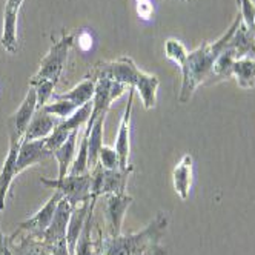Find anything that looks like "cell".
<instances>
[{"instance_id":"cell-31","label":"cell","mask_w":255,"mask_h":255,"mask_svg":"<svg viewBox=\"0 0 255 255\" xmlns=\"http://www.w3.org/2000/svg\"><path fill=\"white\" fill-rule=\"evenodd\" d=\"M91 46H93V37H91V34L89 32H82L79 35V48L82 51H88L91 49Z\"/></svg>"},{"instance_id":"cell-12","label":"cell","mask_w":255,"mask_h":255,"mask_svg":"<svg viewBox=\"0 0 255 255\" xmlns=\"http://www.w3.org/2000/svg\"><path fill=\"white\" fill-rule=\"evenodd\" d=\"M106 197V218L109 223V235L117 237L122 234V223L126 209L131 206L132 197L125 194H108Z\"/></svg>"},{"instance_id":"cell-3","label":"cell","mask_w":255,"mask_h":255,"mask_svg":"<svg viewBox=\"0 0 255 255\" xmlns=\"http://www.w3.org/2000/svg\"><path fill=\"white\" fill-rule=\"evenodd\" d=\"M168 228L166 214L158 212L154 220L137 234L102 235L99 231V255H141L160 246V240Z\"/></svg>"},{"instance_id":"cell-9","label":"cell","mask_w":255,"mask_h":255,"mask_svg":"<svg viewBox=\"0 0 255 255\" xmlns=\"http://www.w3.org/2000/svg\"><path fill=\"white\" fill-rule=\"evenodd\" d=\"M91 113H93V100L88 102L83 106H80L74 114L59 123V126L56 128V129H54L45 138L46 148L49 151H52V154H54V151H56L59 146H62V144L66 141V138L69 137V134L72 131H79L85 123H88Z\"/></svg>"},{"instance_id":"cell-5","label":"cell","mask_w":255,"mask_h":255,"mask_svg":"<svg viewBox=\"0 0 255 255\" xmlns=\"http://www.w3.org/2000/svg\"><path fill=\"white\" fill-rule=\"evenodd\" d=\"M134 171L132 166L128 169H106L100 163L91 169V197H100L108 194H125L126 183L131 172Z\"/></svg>"},{"instance_id":"cell-32","label":"cell","mask_w":255,"mask_h":255,"mask_svg":"<svg viewBox=\"0 0 255 255\" xmlns=\"http://www.w3.org/2000/svg\"><path fill=\"white\" fill-rule=\"evenodd\" d=\"M0 255H14L12 249L9 246L8 237H5L2 231H0Z\"/></svg>"},{"instance_id":"cell-11","label":"cell","mask_w":255,"mask_h":255,"mask_svg":"<svg viewBox=\"0 0 255 255\" xmlns=\"http://www.w3.org/2000/svg\"><path fill=\"white\" fill-rule=\"evenodd\" d=\"M129 97H128V105L125 108V114L122 117L117 138L114 143V149L119 154L120 158V169H128L129 165V152H131V116H132V102H134V94L135 88L129 86Z\"/></svg>"},{"instance_id":"cell-8","label":"cell","mask_w":255,"mask_h":255,"mask_svg":"<svg viewBox=\"0 0 255 255\" xmlns=\"http://www.w3.org/2000/svg\"><path fill=\"white\" fill-rule=\"evenodd\" d=\"M62 198H63L62 192L56 191L54 195L46 202V205L40 211H37V214H34V217L22 222L19 225V228H17L11 235L15 237V235H20V234H28V235L35 237V239L43 240L45 232L49 228V225L52 222V217H54V214H56L57 205Z\"/></svg>"},{"instance_id":"cell-18","label":"cell","mask_w":255,"mask_h":255,"mask_svg":"<svg viewBox=\"0 0 255 255\" xmlns=\"http://www.w3.org/2000/svg\"><path fill=\"white\" fill-rule=\"evenodd\" d=\"M23 141H9V149L8 155L3 161L2 171H0V211L5 209L6 205V194L9 191V186L12 183V178L15 174V163L17 157H19V151Z\"/></svg>"},{"instance_id":"cell-1","label":"cell","mask_w":255,"mask_h":255,"mask_svg":"<svg viewBox=\"0 0 255 255\" xmlns=\"http://www.w3.org/2000/svg\"><path fill=\"white\" fill-rule=\"evenodd\" d=\"M242 22H243L242 14H239L235 17V20L232 22L231 28L220 39L215 42H205L200 48L188 54V59L183 68H181L183 82H181V89L178 96L180 103H186L192 97L197 86L205 79H208L211 74H214V66H215L217 59L220 57V54L226 49V46L229 45L231 39L234 37L235 31L239 29Z\"/></svg>"},{"instance_id":"cell-2","label":"cell","mask_w":255,"mask_h":255,"mask_svg":"<svg viewBox=\"0 0 255 255\" xmlns=\"http://www.w3.org/2000/svg\"><path fill=\"white\" fill-rule=\"evenodd\" d=\"M86 77L93 79L96 82L102 77H108L111 80L125 83L128 86H132L135 88V91H138L144 108L146 109L155 108L157 89H158L160 80L157 76L143 72L131 57L123 56L111 62H99L93 66V69L89 71V74Z\"/></svg>"},{"instance_id":"cell-15","label":"cell","mask_w":255,"mask_h":255,"mask_svg":"<svg viewBox=\"0 0 255 255\" xmlns=\"http://www.w3.org/2000/svg\"><path fill=\"white\" fill-rule=\"evenodd\" d=\"M51 155H52V151L46 148L45 138L23 141L19 151V157H17V163H15V174H20L26 168L46 160Z\"/></svg>"},{"instance_id":"cell-14","label":"cell","mask_w":255,"mask_h":255,"mask_svg":"<svg viewBox=\"0 0 255 255\" xmlns=\"http://www.w3.org/2000/svg\"><path fill=\"white\" fill-rule=\"evenodd\" d=\"M97 202V197H91V200H86V202H82L80 205H77L74 209H72L71 218H69V225H68V231H66V245L68 249L71 252V255H74L76 252V246L79 242V237L85 228L86 218L89 215V211Z\"/></svg>"},{"instance_id":"cell-10","label":"cell","mask_w":255,"mask_h":255,"mask_svg":"<svg viewBox=\"0 0 255 255\" xmlns=\"http://www.w3.org/2000/svg\"><path fill=\"white\" fill-rule=\"evenodd\" d=\"M35 111H37V94H35V89L31 88L20 108L17 109V113L11 116L8 120L9 141H23L26 129Z\"/></svg>"},{"instance_id":"cell-22","label":"cell","mask_w":255,"mask_h":255,"mask_svg":"<svg viewBox=\"0 0 255 255\" xmlns=\"http://www.w3.org/2000/svg\"><path fill=\"white\" fill-rule=\"evenodd\" d=\"M232 74L240 88L251 89L255 86V57L251 54L237 57L232 63Z\"/></svg>"},{"instance_id":"cell-25","label":"cell","mask_w":255,"mask_h":255,"mask_svg":"<svg viewBox=\"0 0 255 255\" xmlns=\"http://www.w3.org/2000/svg\"><path fill=\"white\" fill-rule=\"evenodd\" d=\"M188 49L186 46L181 43L180 40H175V39H169L166 40L165 43V56L172 60L174 63H177L180 66V69L183 68L186 59H188Z\"/></svg>"},{"instance_id":"cell-7","label":"cell","mask_w":255,"mask_h":255,"mask_svg":"<svg viewBox=\"0 0 255 255\" xmlns=\"http://www.w3.org/2000/svg\"><path fill=\"white\" fill-rule=\"evenodd\" d=\"M128 89V85L111 80L108 77H102L96 82V93L93 97V113L86 123V129L91 131L96 123V120L100 116H106L108 109L111 108L113 102L117 100L125 91Z\"/></svg>"},{"instance_id":"cell-4","label":"cell","mask_w":255,"mask_h":255,"mask_svg":"<svg viewBox=\"0 0 255 255\" xmlns=\"http://www.w3.org/2000/svg\"><path fill=\"white\" fill-rule=\"evenodd\" d=\"M72 43H74V35L72 34H63L57 42H54L40 63V69L31 77L29 85L35 86L40 82H54L57 85Z\"/></svg>"},{"instance_id":"cell-33","label":"cell","mask_w":255,"mask_h":255,"mask_svg":"<svg viewBox=\"0 0 255 255\" xmlns=\"http://www.w3.org/2000/svg\"><path fill=\"white\" fill-rule=\"evenodd\" d=\"M52 255H71L68 245H66V240H62L57 245L52 246Z\"/></svg>"},{"instance_id":"cell-16","label":"cell","mask_w":255,"mask_h":255,"mask_svg":"<svg viewBox=\"0 0 255 255\" xmlns=\"http://www.w3.org/2000/svg\"><path fill=\"white\" fill-rule=\"evenodd\" d=\"M63 119L46 113L43 108H37V111L34 113L32 120H31L28 129H26L23 141H32V140L46 138L59 126V123Z\"/></svg>"},{"instance_id":"cell-26","label":"cell","mask_w":255,"mask_h":255,"mask_svg":"<svg viewBox=\"0 0 255 255\" xmlns=\"http://www.w3.org/2000/svg\"><path fill=\"white\" fill-rule=\"evenodd\" d=\"M43 109L46 113L52 114V116H57L60 119H68L69 116H72L76 111H77V106L71 102H66V100H52L51 103L45 105Z\"/></svg>"},{"instance_id":"cell-30","label":"cell","mask_w":255,"mask_h":255,"mask_svg":"<svg viewBox=\"0 0 255 255\" xmlns=\"http://www.w3.org/2000/svg\"><path fill=\"white\" fill-rule=\"evenodd\" d=\"M137 3V14L141 20H151L154 15V6L151 0H135Z\"/></svg>"},{"instance_id":"cell-21","label":"cell","mask_w":255,"mask_h":255,"mask_svg":"<svg viewBox=\"0 0 255 255\" xmlns=\"http://www.w3.org/2000/svg\"><path fill=\"white\" fill-rule=\"evenodd\" d=\"M94 93H96V80L85 77L77 86H74L71 91H68V93L52 94L51 100H66V102L74 103L77 108H80L93 100Z\"/></svg>"},{"instance_id":"cell-29","label":"cell","mask_w":255,"mask_h":255,"mask_svg":"<svg viewBox=\"0 0 255 255\" xmlns=\"http://www.w3.org/2000/svg\"><path fill=\"white\" fill-rule=\"evenodd\" d=\"M31 88H34L35 94H37V108H43L51 100V97L54 94V88H56V83L54 82H40V83H37L35 86H31Z\"/></svg>"},{"instance_id":"cell-6","label":"cell","mask_w":255,"mask_h":255,"mask_svg":"<svg viewBox=\"0 0 255 255\" xmlns=\"http://www.w3.org/2000/svg\"><path fill=\"white\" fill-rule=\"evenodd\" d=\"M40 181L43 185L62 192L72 208H76L86 200H91V172L83 175H66L63 178L42 177Z\"/></svg>"},{"instance_id":"cell-19","label":"cell","mask_w":255,"mask_h":255,"mask_svg":"<svg viewBox=\"0 0 255 255\" xmlns=\"http://www.w3.org/2000/svg\"><path fill=\"white\" fill-rule=\"evenodd\" d=\"M8 240L14 255H52V246L32 235H9Z\"/></svg>"},{"instance_id":"cell-20","label":"cell","mask_w":255,"mask_h":255,"mask_svg":"<svg viewBox=\"0 0 255 255\" xmlns=\"http://www.w3.org/2000/svg\"><path fill=\"white\" fill-rule=\"evenodd\" d=\"M192 168H194L192 155L185 154L172 171V185L177 195L181 200H186L189 197V191L192 186Z\"/></svg>"},{"instance_id":"cell-23","label":"cell","mask_w":255,"mask_h":255,"mask_svg":"<svg viewBox=\"0 0 255 255\" xmlns=\"http://www.w3.org/2000/svg\"><path fill=\"white\" fill-rule=\"evenodd\" d=\"M77 134H79V131H72L69 134V137L66 138V141L62 144V146H59L52 154L54 157L57 158V163H59V177L57 178H63L69 172L72 160H74V155H76Z\"/></svg>"},{"instance_id":"cell-27","label":"cell","mask_w":255,"mask_h":255,"mask_svg":"<svg viewBox=\"0 0 255 255\" xmlns=\"http://www.w3.org/2000/svg\"><path fill=\"white\" fill-rule=\"evenodd\" d=\"M99 163L106 169H120V158L117 151L106 144H103L99 151Z\"/></svg>"},{"instance_id":"cell-34","label":"cell","mask_w":255,"mask_h":255,"mask_svg":"<svg viewBox=\"0 0 255 255\" xmlns=\"http://www.w3.org/2000/svg\"><path fill=\"white\" fill-rule=\"evenodd\" d=\"M141 255H166V251L163 249L161 246H157V248L149 249L148 252H144V254H141Z\"/></svg>"},{"instance_id":"cell-17","label":"cell","mask_w":255,"mask_h":255,"mask_svg":"<svg viewBox=\"0 0 255 255\" xmlns=\"http://www.w3.org/2000/svg\"><path fill=\"white\" fill-rule=\"evenodd\" d=\"M23 0H8L5 5L3 17V32H2V46L14 54L17 51V15H19Z\"/></svg>"},{"instance_id":"cell-28","label":"cell","mask_w":255,"mask_h":255,"mask_svg":"<svg viewBox=\"0 0 255 255\" xmlns=\"http://www.w3.org/2000/svg\"><path fill=\"white\" fill-rule=\"evenodd\" d=\"M242 9V19L245 26L254 34L255 32V3L252 0H239Z\"/></svg>"},{"instance_id":"cell-13","label":"cell","mask_w":255,"mask_h":255,"mask_svg":"<svg viewBox=\"0 0 255 255\" xmlns=\"http://www.w3.org/2000/svg\"><path fill=\"white\" fill-rule=\"evenodd\" d=\"M72 209L74 208H72L71 203L63 197L57 205L56 214L52 217V222H51L49 228L45 232V237H43L45 243H48L49 246H54L62 240H66V231H68Z\"/></svg>"},{"instance_id":"cell-35","label":"cell","mask_w":255,"mask_h":255,"mask_svg":"<svg viewBox=\"0 0 255 255\" xmlns=\"http://www.w3.org/2000/svg\"><path fill=\"white\" fill-rule=\"evenodd\" d=\"M181 2H191V0H181Z\"/></svg>"},{"instance_id":"cell-24","label":"cell","mask_w":255,"mask_h":255,"mask_svg":"<svg viewBox=\"0 0 255 255\" xmlns=\"http://www.w3.org/2000/svg\"><path fill=\"white\" fill-rule=\"evenodd\" d=\"M105 117L106 116H100L96 120L93 129H91V132H89V140H88V165H89V171L99 163V151L103 146Z\"/></svg>"}]
</instances>
